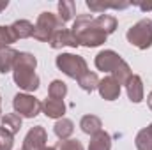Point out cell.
<instances>
[{"instance_id": "6da1fadb", "label": "cell", "mask_w": 152, "mask_h": 150, "mask_svg": "<svg viewBox=\"0 0 152 150\" xmlns=\"http://www.w3.org/2000/svg\"><path fill=\"white\" fill-rule=\"evenodd\" d=\"M36 67L37 58L28 51H20L12 69V79L25 94L36 92L39 88V76L36 74Z\"/></svg>"}, {"instance_id": "7a4b0ae2", "label": "cell", "mask_w": 152, "mask_h": 150, "mask_svg": "<svg viewBox=\"0 0 152 150\" xmlns=\"http://www.w3.org/2000/svg\"><path fill=\"white\" fill-rule=\"evenodd\" d=\"M71 32L75 34L78 46H85V48H97L103 42H106L108 36L104 32H101L96 25H94V16L90 14H80L76 16L73 21Z\"/></svg>"}, {"instance_id": "3957f363", "label": "cell", "mask_w": 152, "mask_h": 150, "mask_svg": "<svg viewBox=\"0 0 152 150\" xmlns=\"http://www.w3.org/2000/svg\"><path fill=\"white\" fill-rule=\"evenodd\" d=\"M126 39L129 44H133L138 50H149L152 46V20L143 18L138 23H134L127 30Z\"/></svg>"}, {"instance_id": "277c9868", "label": "cell", "mask_w": 152, "mask_h": 150, "mask_svg": "<svg viewBox=\"0 0 152 150\" xmlns=\"http://www.w3.org/2000/svg\"><path fill=\"white\" fill-rule=\"evenodd\" d=\"M62 27L64 25L60 23V20L57 18V14H53L50 11H44V12L39 14L37 21L34 25V36L32 37L36 39V41H39V42H50L51 36L58 28H62Z\"/></svg>"}, {"instance_id": "5b68a950", "label": "cell", "mask_w": 152, "mask_h": 150, "mask_svg": "<svg viewBox=\"0 0 152 150\" xmlns=\"http://www.w3.org/2000/svg\"><path fill=\"white\" fill-rule=\"evenodd\" d=\"M58 71H62L66 76L73 78V79H78L83 73L88 71L87 67V60L80 55H73V53H60L55 60Z\"/></svg>"}, {"instance_id": "8992f818", "label": "cell", "mask_w": 152, "mask_h": 150, "mask_svg": "<svg viewBox=\"0 0 152 150\" xmlns=\"http://www.w3.org/2000/svg\"><path fill=\"white\" fill-rule=\"evenodd\" d=\"M12 108L21 118H36L41 113V101L30 94L18 92L12 99Z\"/></svg>"}, {"instance_id": "52a82bcc", "label": "cell", "mask_w": 152, "mask_h": 150, "mask_svg": "<svg viewBox=\"0 0 152 150\" xmlns=\"http://www.w3.org/2000/svg\"><path fill=\"white\" fill-rule=\"evenodd\" d=\"M120 62H122V57L117 51H113V50H103V51H99L96 55V60H94L97 71H103V73H113Z\"/></svg>"}, {"instance_id": "ba28073f", "label": "cell", "mask_w": 152, "mask_h": 150, "mask_svg": "<svg viewBox=\"0 0 152 150\" xmlns=\"http://www.w3.org/2000/svg\"><path fill=\"white\" fill-rule=\"evenodd\" d=\"M46 140H48L46 129L42 125H36L27 133L21 150H42L46 147Z\"/></svg>"}, {"instance_id": "9c48e42d", "label": "cell", "mask_w": 152, "mask_h": 150, "mask_svg": "<svg viewBox=\"0 0 152 150\" xmlns=\"http://www.w3.org/2000/svg\"><path fill=\"white\" fill-rule=\"evenodd\" d=\"M97 90H99V95L104 101H115V99H118V95L122 92V87L117 83V79L113 76H106V78L99 79Z\"/></svg>"}, {"instance_id": "30bf717a", "label": "cell", "mask_w": 152, "mask_h": 150, "mask_svg": "<svg viewBox=\"0 0 152 150\" xmlns=\"http://www.w3.org/2000/svg\"><path fill=\"white\" fill-rule=\"evenodd\" d=\"M50 46H51L53 50H60V48H66V46L78 48V41H76L75 34H73L69 28L62 27V28H58V30L51 36V39H50Z\"/></svg>"}, {"instance_id": "8fae6325", "label": "cell", "mask_w": 152, "mask_h": 150, "mask_svg": "<svg viewBox=\"0 0 152 150\" xmlns=\"http://www.w3.org/2000/svg\"><path fill=\"white\" fill-rule=\"evenodd\" d=\"M41 111L44 113L48 118H64V113H66V104L64 101L60 99H51V97H46L42 103H41Z\"/></svg>"}, {"instance_id": "7c38bea8", "label": "cell", "mask_w": 152, "mask_h": 150, "mask_svg": "<svg viewBox=\"0 0 152 150\" xmlns=\"http://www.w3.org/2000/svg\"><path fill=\"white\" fill-rule=\"evenodd\" d=\"M126 92L131 103L138 104L143 101V79L138 74H133L129 78V81L126 83Z\"/></svg>"}, {"instance_id": "4fadbf2b", "label": "cell", "mask_w": 152, "mask_h": 150, "mask_svg": "<svg viewBox=\"0 0 152 150\" xmlns=\"http://www.w3.org/2000/svg\"><path fill=\"white\" fill-rule=\"evenodd\" d=\"M9 30H11L14 41L32 37V36H34V23H30L28 20H18V21H14V23L9 27Z\"/></svg>"}, {"instance_id": "5bb4252c", "label": "cell", "mask_w": 152, "mask_h": 150, "mask_svg": "<svg viewBox=\"0 0 152 150\" xmlns=\"http://www.w3.org/2000/svg\"><path fill=\"white\" fill-rule=\"evenodd\" d=\"M18 55H20V51H16V50H14V48H11V46L0 51V73H2V74L12 73Z\"/></svg>"}, {"instance_id": "9a60e30c", "label": "cell", "mask_w": 152, "mask_h": 150, "mask_svg": "<svg viewBox=\"0 0 152 150\" xmlns=\"http://www.w3.org/2000/svg\"><path fill=\"white\" fill-rule=\"evenodd\" d=\"M80 127H81V131H83L85 134L94 136V134H97L99 131H103V122H101V118L96 117V115H85V117H81V120H80Z\"/></svg>"}, {"instance_id": "2e32d148", "label": "cell", "mask_w": 152, "mask_h": 150, "mask_svg": "<svg viewBox=\"0 0 152 150\" xmlns=\"http://www.w3.org/2000/svg\"><path fill=\"white\" fill-rule=\"evenodd\" d=\"M88 150H112V136L106 131H99L97 134L90 136Z\"/></svg>"}, {"instance_id": "e0dca14e", "label": "cell", "mask_w": 152, "mask_h": 150, "mask_svg": "<svg viewBox=\"0 0 152 150\" xmlns=\"http://www.w3.org/2000/svg\"><path fill=\"white\" fill-rule=\"evenodd\" d=\"M94 25L101 32H104L106 36H110V34H113L115 30H117L118 21H117V18L112 16V14H99L97 18H94Z\"/></svg>"}, {"instance_id": "ac0fdd59", "label": "cell", "mask_w": 152, "mask_h": 150, "mask_svg": "<svg viewBox=\"0 0 152 150\" xmlns=\"http://www.w3.org/2000/svg\"><path fill=\"white\" fill-rule=\"evenodd\" d=\"M53 131H55V134H57L58 140H69L73 136V133H75V124H73V120H69V118L64 117V118H58L55 122Z\"/></svg>"}, {"instance_id": "d6986e66", "label": "cell", "mask_w": 152, "mask_h": 150, "mask_svg": "<svg viewBox=\"0 0 152 150\" xmlns=\"http://www.w3.org/2000/svg\"><path fill=\"white\" fill-rule=\"evenodd\" d=\"M4 131H7L9 134H18L20 129H21V117L18 113H7L2 117V125H0Z\"/></svg>"}, {"instance_id": "ffe728a7", "label": "cell", "mask_w": 152, "mask_h": 150, "mask_svg": "<svg viewBox=\"0 0 152 150\" xmlns=\"http://www.w3.org/2000/svg\"><path fill=\"white\" fill-rule=\"evenodd\" d=\"M75 11H76L75 2H71V0H60L58 2V14H57V18L64 25V23H67V21H71L75 18Z\"/></svg>"}, {"instance_id": "44dd1931", "label": "cell", "mask_w": 152, "mask_h": 150, "mask_svg": "<svg viewBox=\"0 0 152 150\" xmlns=\"http://www.w3.org/2000/svg\"><path fill=\"white\" fill-rule=\"evenodd\" d=\"M76 81H78L80 88H81V90H85V92H94V90L97 88V85H99V78H97L96 73H92V71L83 73V74L80 76Z\"/></svg>"}, {"instance_id": "7402d4cb", "label": "cell", "mask_w": 152, "mask_h": 150, "mask_svg": "<svg viewBox=\"0 0 152 150\" xmlns=\"http://www.w3.org/2000/svg\"><path fill=\"white\" fill-rule=\"evenodd\" d=\"M115 79H117V83L122 87V85H126L127 81H129V78L133 76V71H131V67H129V64L126 62V60H122L118 66H117V69H115L113 73H112Z\"/></svg>"}, {"instance_id": "603a6c76", "label": "cell", "mask_w": 152, "mask_h": 150, "mask_svg": "<svg viewBox=\"0 0 152 150\" xmlns=\"http://www.w3.org/2000/svg\"><path fill=\"white\" fill-rule=\"evenodd\" d=\"M48 95H50L51 99H60V101H64V97L67 95V85H66L62 79H53V81L50 83Z\"/></svg>"}, {"instance_id": "cb8c5ba5", "label": "cell", "mask_w": 152, "mask_h": 150, "mask_svg": "<svg viewBox=\"0 0 152 150\" xmlns=\"http://www.w3.org/2000/svg\"><path fill=\"white\" fill-rule=\"evenodd\" d=\"M129 5H131L129 2H124V4H101V2H96V0H87V7L92 12H104L106 9H126Z\"/></svg>"}, {"instance_id": "d4e9b609", "label": "cell", "mask_w": 152, "mask_h": 150, "mask_svg": "<svg viewBox=\"0 0 152 150\" xmlns=\"http://www.w3.org/2000/svg\"><path fill=\"white\" fill-rule=\"evenodd\" d=\"M134 145L138 150H152V133L149 131V127L142 129L136 138H134Z\"/></svg>"}, {"instance_id": "484cf974", "label": "cell", "mask_w": 152, "mask_h": 150, "mask_svg": "<svg viewBox=\"0 0 152 150\" xmlns=\"http://www.w3.org/2000/svg\"><path fill=\"white\" fill-rule=\"evenodd\" d=\"M12 42H16V41H14V37H12V34H11L9 27L0 25V51H2V50H5V48H9Z\"/></svg>"}, {"instance_id": "4316f807", "label": "cell", "mask_w": 152, "mask_h": 150, "mask_svg": "<svg viewBox=\"0 0 152 150\" xmlns=\"http://www.w3.org/2000/svg\"><path fill=\"white\" fill-rule=\"evenodd\" d=\"M55 150H83V145L78 141V140H60L57 143Z\"/></svg>"}, {"instance_id": "83f0119b", "label": "cell", "mask_w": 152, "mask_h": 150, "mask_svg": "<svg viewBox=\"0 0 152 150\" xmlns=\"http://www.w3.org/2000/svg\"><path fill=\"white\" fill-rule=\"evenodd\" d=\"M12 145H14V136L0 127V150H12Z\"/></svg>"}, {"instance_id": "f1b7e54d", "label": "cell", "mask_w": 152, "mask_h": 150, "mask_svg": "<svg viewBox=\"0 0 152 150\" xmlns=\"http://www.w3.org/2000/svg\"><path fill=\"white\" fill-rule=\"evenodd\" d=\"M138 7L142 11H152V4H138Z\"/></svg>"}, {"instance_id": "f546056e", "label": "cell", "mask_w": 152, "mask_h": 150, "mask_svg": "<svg viewBox=\"0 0 152 150\" xmlns=\"http://www.w3.org/2000/svg\"><path fill=\"white\" fill-rule=\"evenodd\" d=\"M147 104H149V108H151V111H152V92L147 95Z\"/></svg>"}, {"instance_id": "4dcf8cb0", "label": "cell", "mask_w": 152, "mask_h": 150, "mask_svg": "<svg viewBox=\"0 0 152 150\" xmlns=\"http://www.w3.org/2000/svg\"><path fill=\"white\" fill-rule=\"evenodd\" d=\"M7 5H9V2H7V0H5V2H0V12H2V11L7 7Z\"/></svg>"}, {"instance_id": "1f68e13d", "label": "cell", "mask_w": 152, "mask_h": 150, "mask_svg": "<svg viewBox=\"0 0 152 150\" xmlns=\"http://www.w3.org/2000/svg\"><path fill=\"white\" fill-rule=\"evenodd\" d=\"M42 150H55V147H44Z\"/></svg>"}, {"instance_id": "d6a6232c", "label": "cell", "mask_w": 152, "mask_h": 150, "mask_svg": "<svg viewBox=\"0 0 152 150\" xmlns=\"http://www.w3.org/2000/svg\"><path fill=\"white\" fill-rule=\"evenodd\" d=\"M0 118H2V97H0Z\"/></svg>"}, {"instance_id": "836d02e7", "label": "cell", "mask_w": 152, "mask_h": 150, "mask_svg": "<svg viewBox=\"0 0 152 150\" xmlns=\"http://www.w3.org/2000/svg\"><path fill=\"white\" fill-rule=\"evenodd\" d=\"M149 131H151V133H152V124H151V125H149Z\"/></svg>"}]
</instances>
